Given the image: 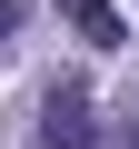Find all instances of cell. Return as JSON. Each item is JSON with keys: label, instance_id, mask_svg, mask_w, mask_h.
Masks as SVG:
<instances>
[{"label": "cell", "instance_id": "cell-1", "mask_svg": "<svg viewBox=\"0 0 139 149\" xmlns=\"http://www.w3.org/2000/svg\"><path fill=\"white\" fill-rule=\"evenodd\" d=\"M40 149H99V100H90V80H50V90H40Z\"/></svg>", "mask_w": 139, "mask_h": 149}, {"label": "cell", "instance_id": "cell-2", "mask_svg": "<svg viewBox=\"0 0 139 149\" xmlns=\"http://www.w3.org/2000/svg\"><path fill=\"white\" fill-rule=\"evenodd\" d=\"M60 20H70V40H90V50H119V40H129L119 0H60Z\"/></svg>", "mask_w": 139, "mask_h": 149}, {"label": "cell", "instance_id": "cell-3", "mask_svg": "<svg viewBox=\"0 0 139 149\" xmlns=\"http://www.w3.org/2000/svg\"><path fill=\"white\" fill-rule=\"evenodd\" d=\"M10 30H20V0H0V40H10Z\"/></svg>", "mask_w": 139, "mask_h": 149}]
</instances>
